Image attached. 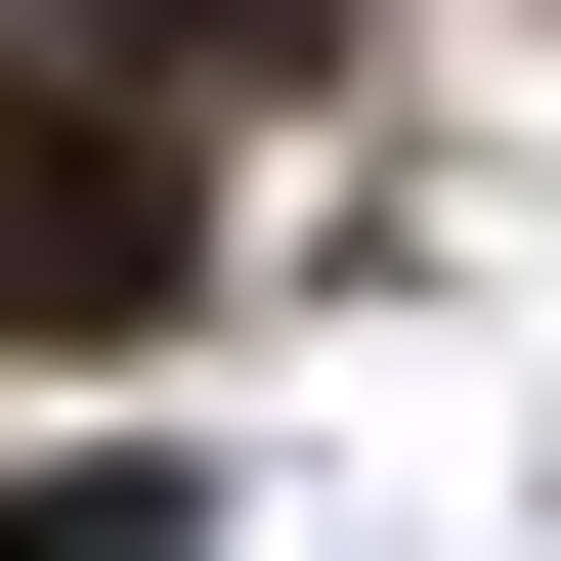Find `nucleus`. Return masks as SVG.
I'll use <instances>...</instances> for the list:
<instances>
[{"label": "nucleus", "instance_id": "nucleus-1", "mask_svg": "<svg viewBox=\"0 0 561 561\" xmlns=\"http://www.w3.org/2000/svg\"><path fill=\"white\" fill-rule=\"evenodd\" d=\"M130 302H173V87L44 44V87H0V346H130Z\"/></svg>", "mask_w": 561, "mask_h": 561}, {"label": "nucleus", "instance_id": "nucleus-2", "mask_svg": "<svg viewBox=\"0 0 561 561\" xmlns=\"http://www.w3.org/2000/svg\"><path fill=\"white\" fill-rule=\"evenodd\" d=\"M0 561H173V476H0Z\"/></svg>", "mask_w": 561, "mask_h": 561}]
</instances>
